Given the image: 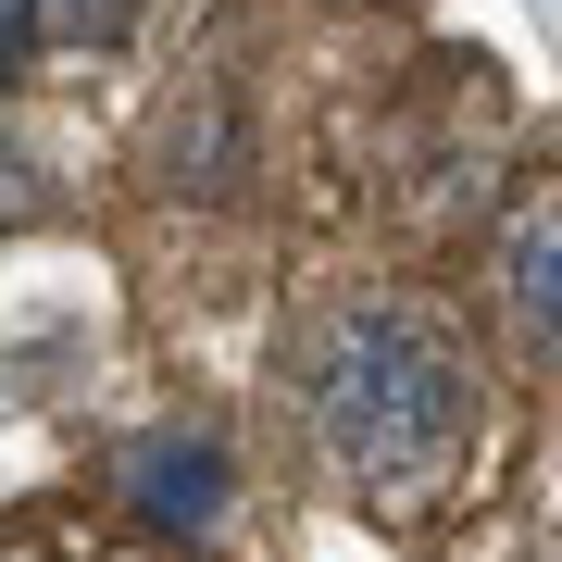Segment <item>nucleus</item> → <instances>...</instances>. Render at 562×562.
Listing matches in <instances>:
<instances>
[{"mask_svg":"<svg viewBox=\"0 0 562 562\" xmlns=\"http://www.w3.org/2000/svg\"><path fill=\"white\" fill-rule=\"evenodd\" d=\"M301 425H313L325 475L413 513L450 487L462 438H475V350L413 288H350L301 325Z\"/></svg>","mask_w":562,"mask_h":562,"instance_id":"obj_1","label":"nucleus"},{"mask_svg":"<svg viewBox=\"0 0 562 562\" xmlns=\"http://www.w3.org/2000/svg\"><path fill=\"white\" fill-rule=\"evenodd\" d=\"M113 501L150 525V538H213L225 525V501H238V462H225V438L213 425H138V438L113 450Z\"/></svg>","mask_w":562,"mask_h":562,"instance_id":"obj_2","label":"nucleus"},{"mask_svg":"<svg viewBox=\"0 0 562 562\" xmlns=\"http://www.w3.org/2000/svg\"><path fill=\"white\" fill-rule=\"evenodd\" d=\"M501 313H513V338L562 375V188H538V201L513 213V238H501Z\"/></svg>","mask_w":562,"mask_h":562,"instance_id":"obj_3","label":"nucleus"},{"mask_svg":"<svg viewBox=\"0 0 562 562\" xmlns=\"http://www.w3.org/2000/svg\"><path fill=\"white\" fill-rule=\"evenodd\" d=\"M50 213V188H38V162H25L13 138H0V225H38Z\"/></svg>","mask_w":562,"mask_h":562,"instance_id":"obj_4","label":"nucleus"},{"mask_svg":"<svg viewBox=\"0 0 562 562\" xmlns=\"http://www.w3.org/2000/svg\"><path fill=\"white\" fill-rule=\"evenodd\" d=\"M38 63V0H0V88Z\"/></svg>","mask_w":562,"mask_h":562,"instance_id":"obj_5","label":"nucleus"}]
</instances>
